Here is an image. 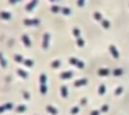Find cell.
I'll list each match as a JSON object with an SVG mask.
<instances>
[{
  "instance_id": "cell-1",
  "label": "cell",
  "mask_w": 129,
  "mask_h": 115,
  "mask_svg": "<svg viewBox=\"0 0 129 115\" xmlns=\"http://www.w3.org/2000/svg\"><path fill=\"white\" fill-rule=\"evenodd\" d=\"M47 92V87H46V75L45 73H40V93L45 94Z\"/></svg>"
},
{
  "instance_id": "cell-2",
  "label": "cell",
  "mask_w": 129,
  "mask_h": 115,
  "mask_svg": "<svg viewBox=\"0 0 129 115\" xmlns=\"http://www.w3.org/2000/svg\"><path fill=\"white\" fill-rule=\"evenodd\" d=\"M13 108H14V104H13L11 101H7V103L0 105V114H3V112L9 111V109H13Z\"/></svg>"
},
{
  "instance_id": "cell-3",
  "label": "cell",
  "mask_w": 129,
  "mask_h": 115,
  "mask_svg": "<svg viewBox=\"0 0 129 115\" xmlns=\"http://www.w3.org/2000/svg\"><path fill=\"white\" fill-rule=\"evenodd\" d=\"M39 24V20H36V18H26V20H24V25L25 26H32V25H38Z\"/></svg>"
},
{
  "instance_id": "cell-4",
  "label": "cell",
  "mask_w": 129,
  "mask_h": 115,
  "mask_svg": "<svg viewBox=\"0 0 129 115\" xmlns=\"http://www.w3.org/2000/svg\"><path fill=\"white\" fill-rule=\"evenodd\" d=\"M13 18V14L9 11H0V20H3V21H10Z\"/></svg>"
},
{
  "instance_id": "cell-5",
  "label": "cell",
  "mask_w": 129,
  "mask_h": 115,
  "mask_svg": "<svg viewBox=\"0 0 129 115\" xmlns=\"http://www.w3.org/2000/svg\"><path fill=\"white\" fill-rule=\"evenodd\" d=\"M21 40H22V43L26 46V47H31L32 46V43H31V39H29V36L26 33H24L22 36H21Z\"/></svg>"
},
{
  "instance_id": "cell-6",
  "label": "cell",
  "mask_w": 129,
  "mask_h": 115,
  "mask_svg": "<svg viewBox=\"0 0 129 115\" xmlns=\"http://www.w3.org/2000/svg\"><path fill=\"white\" fill-rule=\"evenodd\" d=\"M36 4H38V0H31V2L25 6V10L26 11H32V10L36 7Z\"/></svg>"
},
{
  "instance_id": "cell-7",
  "label": "cell",
  "mask_w": 129,
  "mask_h": 115,
  "mask_svg": "<svg viewBox=\"0 0 129 115\" xmlns=\"http://www.w3.org/2000/svg\"><path fill=\"white\" fill-rule=\"evenodd\" d=\"M7 58L4 57V54L3 53H0V65H2V68H7Z\"/></svg>"
},
{
  "instance_id": "cell-8",
  "label": "cell",
  "mask_w": 129,
  "mask_h": 115,
  "mask_svg": "<svg viewBox=\"0 0 129 115\" xmlns=\"http://www.w3.org/2000/svg\"><path fill=\"white\" fill-rule=\"evenodd\" d=\"M14 61H15V62H21V64H24L25 58H24L21 54H14Z\"/></svg>"
},
{
  "instance_id": "cell-9",
  "label": "cell",
  "mask_w": 129,
  "mask_h": 115,
  "mask_svg": "<svg viewBox=\"0 0 129 115\" xmlns=\"http://www.w3.org/2000/svg\"><path fill=\"white\" fill-rule=\"evenodd\" d=\"M49 39H50V36H49V33H46L43 36V43H42V46L45 49H47V46H49Z\"/></svg>"
},
{
  "instance_id": "cell-10",
  "label": "cell",
  "mask_w": 129,
  "mask_h": 115,
  "mask_svg": "<svg viewBox=\"0 0 129 115\" xmlns=\"http://www.w3.org/2000/svg\"><path fill=\"white\" fill-rule=\"evenodd\" d=\"M17 73L21 76V78H24V79H25V78H28V73H26L24 69H21V68H18V69H17Z\"/></svg>"
},
{
  "instance_id": "cell-11",
  "label": "cell",
  "mask_w": 129,
  "mask_h": 115,
  "mask_svg": "<svg viewBox=\"0 0 129 115\" xmlns=\"http://www.w3.org/2000/svg\"><path fill=\"white\" fill-rule=\"evenodd\" d=\"M25 109H26V107L24 105V104H20V105L15 107V111L17 112H25Z\"/></svg>"
},
{
  "instance_id": "cell-12",
  "label": "cell",
  "mask_w": 129,
  "mask_h": 115,
  "mask_svg": "<svg viewBox=\"0 0 129 115\" xmlns=\"http://www.w3.org/2000/svg\"><path fill=\"white\" fill-rule=\"evenodd\" d=\"M24 64H25V67H34V61H32V60H26L25 58V61H24Z\"/></svg>"
},
{
  "instance_id": "cell-13",
  "label": "cell",
  "mask_w": 129,
  "mask_h": 115,
  "mask_svg": "<svg viewBox=\"0 0 129 115\" xmlns=\"http://www.w3.org/2000/svg\"><path fill=\"white\" fill-rule=\"evenodd\" d=\"M47 111L50 112V114H56V112H57V109H54V107L49 105V107H47Z\"/></svg>"
},
{
  "instance_id": "cell-14",
  "label": "cell",
  "mask_w": 129,
  "mask_h": 115,
  "mask_svg": "<svg viewBox=\"0 0 129 115\" xmlns=\"http://www.w3.org/2000/svg\"><path fill=\"white\" fill-rule=\"evenodd\" d=\"M22 94H24V98H25V100H29V93L26 92V90H24Z\"/></svg>"
},
{
  "instance_id": "cell-15",
  "label": "cell",
  "mask_w": 129,
  "mask_h": 115,
  "mask_svg": "<svg viewBox=\"0 0 129 115\" xmlns=\"http://www.w3.org/2000/svg\"><path fill=\"white\" fill-rule=\"evenodd\" d=\"M18 2H20V0H9V3H10V4H17Z\"/></svg>"
}]
</instances>
